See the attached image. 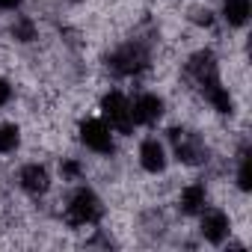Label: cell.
I'll list each match as a JSON object with an SVG mask.
<instances>
[{
	"mask_svg": "<svg viewBox=\"0 0 252 252\" xmlns=\"http://www.w3.org/2000/svg\"><path fill=\"white\" fill-rule=\"evenodd\" d=\"M149 60H152L149 45L140 42V39H131V42H125L122 48H116L107 57V68L113 74H119V77H134V74L149 68Z\"/></svg>",
	"mask_w": 252,
	"mask_h": 252,
	"instance_id": "cell-1",
	"label": "cell"
},
{
	"mask_svg": "<svg viewBox=\"0 0 252 252\" xmlns=\"http://www.w3.org/2000/svg\"><path fill=\"white\" fill-rule=\"evenodd\" d=\"M101 217H104V205H101V199H98L89 187H80V190L71 193V199H68V205H65V220H68V225H77V228L95 225Z\"/></svg>",
	"mask_w": 252,
	"mask_h": 252,
	"instance_id": "cell-2",
	"label": "cell"
},
{
	"mask_svg": "<svg viewBox=\"0 0 252 252\" xmlns=\"http://www.w3.org/2000/svg\"><path fill=\"white\" fill-rule=\"evenodd\" d=\"M169 143H172L175 158H178L184 166H199V163L208 160L205 140H202L196 131H187V128H169Z\"/></svg>",
	"mask_w": 252,
	"mask_h": 252,
	"instance_id": "cell-3",
	"label": "cell"
},
{
	"mask_svg": "<svg viewBox=\"0 0 252 252\" xmlns=\"http://www.w3.org/2000/svg\"><path fill=\"white\" fill-rule=\"evenodd\" d=\"M101 113H104V122L110 125L113 131H119V134H131L134 131L131 101H128V95H122L119 89H110L101 98Z\"/></svg>",
	"mask_w": 252,
	"mask_h": 252,
	"instance_id": "cell-4",
	"label": "cell"
},
{
	"mask_svg": "<svg viewBox=\"0 0 252 252\" xmlns=\"http://www.w3.org/2000/svg\"><path fill=\"white\" fill-rule=\"evenodd\" d=\"M187 77L205 92H211L214 86H220V65H217V57L211 51H196L190 60H187Z\"/></svg>",
	"mask_w": 252,
	"mask_h": 252,
	"instance_id": "cell-5",
	"label": "cell"
},
{
	"mask_svg": "<svg viewBox=\"0 0 252 252\" xmlns=\"http://www.w3.org/2000/svg\"><path fill=\"white\" fill-rule=\"evenodd\" d=\"M80 143L95 155H113V128L104 119H86L80 125Z\"/></svg>",
	"mask_w": 252,
	"mask_h": 252,
	"instance_id": "cell-6",
	"label": "cell"
},
{
	"mask_svg": "<svg viewBox=\"0 0 252 252\" xmlns=\"http://www.w3.org/2000/svg\"><path fill=\"white\" fill-rule=\"evenodd\" d=\"M199 228H202V237L214 246H220L228 231H231V222H228V214L220 211V208H202L199 214Z\"/></svg>",
	"mask_w": 252,
	"mask_h": 252,
	"instance_id": "cell-7",
	"label": "cell"
},
{
	"mask_svg": "<svg viewBox=\"0 0 252 252\" xmlns=\"http://www.w3.org/2000/svg\"><path fill=\"white\" fill-rule=\"evenodd\" d=\"M131 116H134V125H155L160 122L163 116V98L155 95V92H143L131 101Z\"/></svg>",
	"mask_w": 252,
	"mask_h": 252,
	"instance_id": "cell-8",
	"label": "cell"
},
{
	"mask_svg": "<svg viewBox=\"0 0 252 252\" xmlns=\"http://www.w3.org/2000/svg\"><path fill=\"white\" fill-rule=\"evenodd\" d=\"M18 184H21V190H24L27 196L39 199V196H45V193L51 190V175H48L45 166L27 163V166H21V172H18Z\"/></svg>",
	"mask_w": 252,
	"mask_h": 252,
	"instance_id": "cell-9",
	"label": "cell"
},
{
	"mask_svg": "<svg viewBox=\"0 0 252 252\" xmlns=\"http://www.w3.org/2000/svg\"><path fill=\"white\" fill-rule=\"evenodd\" d=\"M140 166L146 172H152V175H160L166 169V149H163L160 140H155V137L143 140V146H140Z\"/></svg>",
	"mask_w": 252,
	"mask_h": 252,
	"instance_id": "cell-10",
	"label": "cell"
},
{
	"mask_svg": "<svg viewBox=\"0 0 252 252\" xmlns=\"http://www.w3.org/2000/svg\"><path fill=\"white\" fill-rule=\"evenodd\" d=\"M205 205H208V190H205V184H187V187L181 190V199H178L181 214L199 217Z\"/></svg>",
	"mask_w": 252,
	"mask_h": 252,
	"instance_id": "cell-11",
	"label": "cell"
},
{
	"mask_svg": "<svg viewBox=\"0 0 252 252\" xmlns=\"http://www.w3.org/2000/svg\"><path fill=\"white\" fill-rule=\"evenodd\" d=\"M249 12H252L249 0H222V18L231 27H243L249 21Z\"/></svg>",
	"mask_w": 252,
	"mask_h": 252,
	"instance_id": "cell-12",
	"label": "cell"
},
{
	"mask_svg": "<svg viewBox=\"0 0 252 252\" xmlns=\"http://www.w3.org/2000/svg\"><path fill=\"white\" fill-rule=\"evenodd\" d=\"M21 143V131L12 122H0V155H12Z\"/></svg>",
	"mask_w": 252,
	"mask_h": 252,
	"instance_id": "cell-13",
	"label": "cell"
},
{
	"mask_svg": "<svg viewBox=\"0 0 252 252\" xmlns=\"http://www.w3.org/2000/svg\"><path fill=\"white\" fill-rule=\"evenodd\" d=\"M237 187L243 193L252 190V169H249V146L243 143L240 146V155H237Z\"/></svg>",
	"mask_w": 252,
	"mask_h": 252,
	"instance_id": "cell-14",
	"label": "cell"
},
{
	"mask_svg": "<svg viewBox=\"0 0 252 252\" xmlns=\"http://www.w3.org/2000/svg\"><path fill=\"white\" fill-rule=\"evenodd\" d=\"M12 36H15L18 42H33V39H36V27H33V21H30L27 15H18L15 24H12Z\"/></svg>",
	"mask_w": 252,
	"mask_h": 252,
	"instance_id": "cell-15",
	"label": "cell"
},
{
	"mask_svg": "<svg viewBox=\"0 0 252 252\" xmlns=\"http://www.w3.org/2000/svg\"><path fill=\"white\" fill-rule=\"evenodd\" d=\"M12 101V86L3 80V77H0V107H6Z\"/></svg>",
	"mask_w": 252,
	"mask_h": 252,
	"instance_id": "cell-16",
	"label": "cell"
},
{
	"mask_svg": "<svg viewBox=\"0 0 252 252\" xmlns=\"http://www.w3.org/2000/svg\"><path fill=\"white\" fill-rule=\"evenodd\" d=\"M196 21H199V24H205V27H211V24H214V18H211V12H208V9H205V12H202V9H196Z\"/></svg>",
	"mask_w": 252,
	"mask_h": 252,
	"instance_id": "cell-17",
	"label": "cell"
},
{
	"mask_svg": "<svg viewBox=\"0 0 252 252\" xmlns=\"http://www.w3.org/2000/svg\"><path fill=\"white\" fill-rule=\"evenodd\" d=\"M63 172H65V175H68V178H77V175H80V166H77V163H74V160H68V163H65V166H63Z\"/></svg>",
	"mask_w": 252,
	"mask_h": 252,
	"instance_id": "cell-18",
	"label": "cell"
},
{
	"mask_svg": "<svg viewBox=\"0 0 252 252\" xmlns=\"http://www.w3.org/2000/svg\"><path fill=\"white\" fill-rule=\"evenodd\" d=\"M21 0H0V9H18Z\"/></svg>",
	"mask_w": 252,
	"mask_h": 252,
	"instance_id": "cell-19",
	"label": "cell"
}]
</instances>
